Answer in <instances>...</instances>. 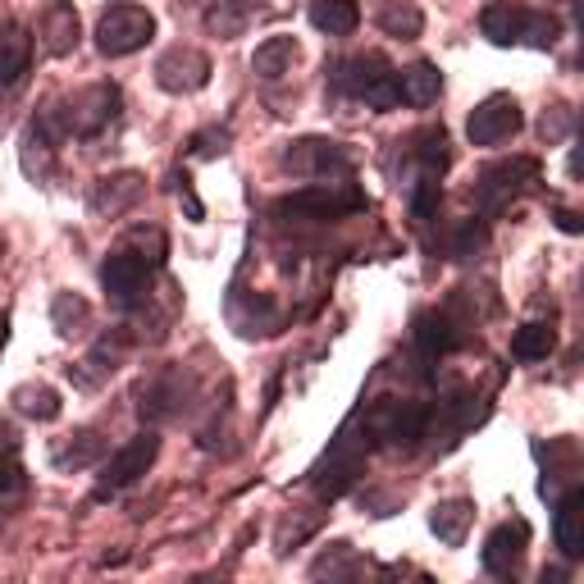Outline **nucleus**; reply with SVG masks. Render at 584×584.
<instances>
[{
	"label": "nucleus",
	"instance_id": "4be33fe9",
	"mask_svg": "<svg viewBox=\"0 0 584 584\" xmlns=\"http://www.w3.org/2000/svg\"><path fill=\"white\" fill-rule=\"evenodd\" d=\"M580 502H584V498H580V489H571V493L557 502V521H553L557 549H562L571 562L584 553V534H580V516H584V512H580Z\"/></svg>",
	"mask_w": 584,
	"mask_h": 584
},
{
	"label": "nucleus",
	"instance_id": "4468645a",
	"mask_svg": "<svg viewBox=\"0 0 584 584\" xmlns=\"http://www.w3.org/2000/svg\"><path fill=\"white\" fill-rule=\"evenodd\" d=\"M142 192H146V178L133 174V170L110 174V178H96V187H92V211H96V215H120V211H129V206L142 197Z\"/></svg>",
	"mask_w": 584,
	"mask_h": 584
},
{
	"label": "nucleus",
	"instance_id": "6e6552de",
	"mask_svg": "<svg viewBox=\"0 0 584 584\" xmlns=\"http://www.w3.org/2000/svg\"><path fill=\"white\" fill-rule=\"evenodd\" d=\"M211 55L197 51V47H174L165 51L161 60H155V83H161L165 92L174 96H192V92H202L211 83Z\"/></svg>",
	"mask_w": 584,
	"mask_h": 584
},
{
	"label": "nucleus",
	"instance_id": "f704fd0d",
	"mask_svg": "<svg viewBox=\"0 0 584 584\" xmlns=\"http://www.w3.org/2000/svg\"><path fill=\"white\" fill-rule=\"evenodd\" d=\"M0 457H19V434L10 424H0Z\"/></svg>",
	"mask_w": 584,
	"mask_h": 584
},
{
	"label": "nucleus",
	"instance_id": "4c0bfd02",
	"mask_svg": "<svg viewBox=\"0 0 584 584\" xmlns=\"http://www.w3.org/2000/svg\"><path fill=\"white\" fill-rule=\"evenodd\" d=\"M543 584H566V575L562 571H543Z\"/></svg>",
	"mask_w": 584,
	"mask_h": 584
},
{
	"label": "nucleus",
	"instance_id": "72a5a7b5",
	"mask_svg": "<svg viewBox=\"0 0 584 584\" xmlns=\"http://www.w3.org/2000/svg\"><path fill=\"white\" fill-rule=\"evenodd\" d=\"M23 489V471H19V461L14 457H0V498Z\"/></svg>",
	"mask_w": 584,
	"mask_h": 584
},
{
	"label": "nucleus",
	"instance_id": "aec40b11",
	"mask_svg": "<svg viewBox=\"0 0 584 584\" xmlns=\"http://www.w3.org/2000/svg\"><path fill=\"white\" fill-rule=\"evenodd\" d=\"M407 146H411L416 165H420V178H439L452 165V151H448V133L443 129H420V133H411Z\"/></svg>",
	"mask_w": 584,
	"mask_h": 584
},
{
	"label": "nucleus",
	"instance_id": "ea45409f",
	"mask_svg": "<svg viewBox=\"0 0 584 584\" xmlns=\"http://www.w3.org/2000/svg\"><path fill=\"white\" fill-rule=\"evenodd\" d=\"M416 584H434V580H416Z\"/></svg>",
	"mask_w": 584,
	"mask_h": 584
},
{
	"label": "nucleus",
	"instance_id": "f03ea898",
	"mask_svg": "<svg viewBox=\"0 0 584 584\" xmlns=\"http://www.w3.org/2000/svg\"><path fill=\"white\" fill-rule=\"evenodd\" d=\"M329 83L342 92V96H357L366 101L370 110H398V69L388 64L379 51H366V55H347L329 69Z\"/></svg>",
	"mask_w": 584,
	"mask_h": 584
},
{
	"label": "nucleus",
	"instance_id": "f8f14e48",
	"mask_svg": "<svg viewBox=\"0 0 584 584\" xmlns=\"http://www.w3.org/2000/svg\"><path fill=\"white\" fill-rule=\"evenodd\" d=\"M37 42H42L47 55L64 60L78 51V42H83V23H78V10L69 6V0H51L47 14L37 19Z\"/></svg>",
	"mask_w": 584,
	"mask_h": 584
},
{
	"label": "nucleus",
	"instance_id": "bb28decb",
	"mask_svg": "<svg viewBox=\"0 0 584 584\" xmlns=\"http://www.w3.org/2000/svg\"><path fill=\"white\" fill-rule=\"evenodd\" d=\"M165 252H170V243H165V233H161V228H133V233H129V256H137L146 269H151V265H161Z\"/></svg>",
	"mask_w": 584,
	"mask_h": 584
},
{
	"label": "nucleus",
	"instance_id": "20e7f679",
	"mask_svg": "<svg viewBox=\"0 0 584 584\" xmlns=\"http://www.w3.org/2000/svg\"><path fill=\"white\" fill-rule=\"evenodd\" d=\"M155 457H161V434H155V430L133 434L120 452H114V457L105 461L101 484H96V502H105L110 493H124L129 484H137V480L151 471V465H155Z\"/></svg>",
	"mask_w": 584,
	"mask_h": 584
},
{
	"label": "nucleus",
	"instance_id": "f257e3e1",
	"mask_svg": "<svg viewBox=\"0 0 584 584\" xmlns=\"http://www.w3.org/2000/svg\"><path fill=\"white\" fill-rule=\"evenodd\" d=\"M114 114H120V88H114V83H96L88 92H78L69 101L51 105L32 129L47 133V137H96L114 120Z\"/></svg>",
	"mask_w": 584,
	"mask_h": 584
},
{
	"label": "nucleus",
	"instance_id": "f3484780",
	"mask_svg": "<svg viewBox=\"0 0 584 584\" xmlns=\"http://www.w3.org/2000/svg\"><path fill=\"white\" fill-rule=\"evenodd\" d=\"M28 64H32V37H28V28L6 23V28H0V88H14L19 78L28 73Z\"/></svg>",
	"mask_w": 584,
	"mask_h": 584
},
{
	"label": "nucleus",
	"instance_id": "a211bd4d",
	"mask_svg": "<svg viewBox=\"0 0 584 584\" xmlns=\"http://www.w3.org/2000/svg\"><path fill=\"white\" fill-rule=\"evenodd\" d=\"M310 28H320L325 37H352L361 23L357 0H310Z\"/></svg>",
	"mask_w": 584,
	"mask_h": 584
},
{
	"label": "nucleus",
	"instance_id": "39448f33",
	"mask_svg": "<svg viewBox=\"0 0 584 584\" xmlns=\"http://www.w3.org/2000/svg\"><path fill=\"white\" fill-rule=\"evenodd\" d=\"M539 183V161H530V155H516V161H498L480 174L475 183V202L484 215H498L508 202H516L521 192H530Z\"/></svg>",
	"mask_w": 584,
	"mask_h": 584
},
{
	"label": "nucleus",
	"instance_id": "ddd939ff",
	"mask_svg": "<svg viewBox=\"0 0 584 584\" xmlns=\"http://www.w3.org/2000/svg\"><path fill=\"white\" fill-rule=\"evenodd\" d=\"M484 37L493 47H525V28H530V10L525 6H512V0H493L480 19Z\"/></svg>",
	"mask_w": 584,
	"mask_h": 584
},
{
	"label": "nucleus",
	"instance_id": "a878e982",
	"mask_svg": "<svg viewBox=\"0 0 584 584\" xmlns=\"http://www.w3.org/2000/svg\"><path fill=\"white\" fill-rule=\"evenodd\" d=\"M553 347H557L553 325H525V329H516V338H512V357H516V361H549Z\"/></svg>",
	"mask_w": 584,
	"mask_h": 584
},
{
	"label": "nucleus",
	"instance_id": "7c9ffc66",
	"mask_svg": "<svg viewBox=\"0 0 584 584\" xmlns=\"http://www.w3.org/2000/svg\"><path fill=\"white\" fill-rule=\"evenodd\" d=\"M439 197H443L439 178H420V183L411 187V215H416V219H430V215L439 211Z\"/></svg>",
	"mask_w": 584,
	"mask_h": 584
},
{
	"label": "nucleus",
	"instance_id": "473e14b6",
	"mask_svg": "<svg viewBox=\"0 0 584 584\" xmlns=\"http://www.w3.org/2000/svg\"><path fill=\"white\" fill-rule=\"evenodd\" d=\"M480 247H484V219H465L457 228V238H452V256L465 260V256H475Z\"/></svg>",
	"mask_w": 584,
	"mask_h": 584
},
{
	"label": "nucleus",
	"instance_id": "b1692460",
	"mask_svg": "<svg viewBox=\"0 0 584 584\" xmlns=\"http://www.w3.org/2000/svg\"><path fill=\"white\" fill-rule=\"evenodd\" d=\"M51 325H55V334H60V338L83 334V329L92 325V306H88V297H78V293H60V297L51 301Z\"/></svg>",
	"mask_w": 584,
	"mask_h": 584
},
{
	"label": "nucleus",
	"instance_id": "9d476101",
	"mask_svg": "<svg viewBox=\"0 0 584 584\" xmlns=\"http://www.w3.org/2000/svg\"><path fill=\"white\" fill-rule=\"evenodd\" d=\"M284 170L301 174V178H320V174H352V155H347L338 142L325 137H301L284 151Z\"/></svg>",
	"mask_w": 584,
	"mask_h": 584
},
{
	"label": "nucleus",
	"instance_id": "0eeeda50",
	"mask_svg": "<svg viewBox=\"0 0 584 584\" xmlns=\"http://www.w3.org/2000/svg\"><path fill=\"white\" fill-rule=\"evenodd\" d=\"M352 211H366V197L357 187H306V192H293L275 206V215H293V219H342Z\"/></svg>",
	"mask_w": 584,
	"mask_h": 584
},
{
	"label": "nucleus",
	"instance_id": "1a4fd4ad",
	"mask_svg": "<svg viewBox=\"0 0 584 584\" xmlns=\"http://www.w3.org/2000/svg\"><path fill=\"white\" fill-rule=\"evenodd\" d=\"M525 549H530V525L525 521H502L489 539H484V571L493 580H516L525 566Z\"/></svg>",
	"mask_w": 584,
	"mask_h": 584
},
{
	"label": "nucleus",
	"instance_id": "cd10ccee",
	"mask_svg": "<svg viewBox=\"0 0 584 584\" xmlns=\"http://www.w3.org/2000/svg\"><path fill=\"white\" fill-rule=\"evenodd\" d=\"M557 37H562V23H557L553 14H539V10H530L525 47H534V51H549V47H557Z\"/></svg>",
	"mask_w": 584,
	"mask_h": 584
},
{
	"label": "nucleus",
	"instance_id": "58836bf2",
	"mask_svg": "<svg viewBox=\"0 0 584 584\" xmlns=\"http://www.w3.org/2000/svg\"><path fill=\"white\" fill-rule=\"evenodd\" d=\"M0 256H6V233H0Z\"/></svg>",
	"mask_w": 584,
	"mask_h": 584
},
{
	"label": "nucleus",
	"instance_id": "dca6fc26",
	"mask_svg": "<svg viewBox=\"0 0 584 584\" xmlns=\"http://www.w3.org/2000/svg\"><path fill=\"white\" fill-rule=\"evenodd\" d=\"M457 342H461V329L448 310H424V316H416V347L424 357H448Z\"/></svg>",
	"mask_w": 584,
	"mask_h": 584
},
{
	"label": "nucleus",
	"instance_id": "c85d7f7f",
	"mask_svg": "<svg viewBox=\"0 0 584 584\" xmlns=\"http://www.w3.org/2000/svg\"><path fill=\"white\" fill-rule=\"evenodd\" d=\"M101 452H105V443L92 430H83V434H78V443H69V452L55 448V465H92Z\"/></svg>",
	"mask_w": 584,
	"mask_h": 584
},
{
	"label": "nucleus",
	"instance_id": "9b49d317",
	"mask_svg": "<svg viewBox=\"0 0 584 584\" xmlns=\"http://www.w3.org/2000/svg\"><path fill=\"white\" fill-rule=\"evenodd\" d=\"M146 284H151V269L137 256H129V252L105 256V265H101V288H105V297L114 306H137L142 293H146Z\"/></svg>",
	"mask_w": 584,
	"mask_h": 584
},
{
	"label": "nucleus",
	"instance_id": "c9c22d12",
	"mask_svg": "<svg viewBox=\"0 0 584 584\" xmlns=\"http://www.w3.org/2000/svg\"><path fill=\"white\" fill-rule=\"evenodd\" d=\"M557 224H562V233H580V219L571 211H557Z\"/></svg>",
	"mask_w": 584,
	"mask_h": 584
},
{
	"label": "nucleus",
	"instance_id": "6ab92c4d",
	"mask_svg": "<svg viewBox=\"0 0 584 584\" xmlns=\"http://www.w3.org/2000/svg\"><path fill=\"white\" fill-rule=\"evenodd\" d=\"M297 55H301L297 51V37H269V42L256 47L252 69H256V78H265V83H279L284 73H293Z\"/></svg>",
	"mask_w": 584,
	"mask_h": 584
},
{
	"label": "nucleus",
	"instance_id": "c756f323",
	"mask_svg": "<svg viewBox=\"0 0 584 584\" xmlns=\"http://www.w3.org/2000/svg\"><path fill=\"white\" fill-rule=\"evenodd\" d=\"M224 151H228V129H206V133H197L187 142L192 161H215V155H224Z\"/></svg>",
	"mask_w": 584,
	"mask_h": 584
},
{
	"label": "nucleus",
	"instance_id": "e433bc0d",
	"mask_svg": "<svg viewBox=\"0 0 584 584\" xmlns=\"http://www.w3.org/2000/svg\"><path fill=\"white\" fill-rule=\"evenodd\" d=\"M6 338H10V316L0 310V347H6Z\"/></svg>",
	"mask_w": 584,
	"mask_h": 584
},
{
	"label": "nucleus",
	"instance_id": "2f4dec72",
	"mask_svg": "<svg viewBox=\"0 0 584 584\" xmlns=\"http://www.w3.org/2000/svg\"><path fill=\"white\" fill-rule=\"evenodd\" d=\"M206 23H211L219 37H238V32H243V23H247V14H243V10H233L228 0H219V6H211V10H206Z\"/></svg>",
	"mask_w": 584,
	"mask_h": 584
},
{
	"label": "nucleus",
	"instance_id": "393cba45",
	"mask_svg": "<svg viewBox=\"0 0 584 584\" xmlns=\"http://www.w3.org/2000/svg\"><path fill=\"white\" fill-rule=\"evenodd\" d=\"M14 407L28 416V420H55L60 416V393L55 388H47V383H23V388H14Z\"/></svg>",
	"mask_w": 584,
	"mask_h": 584
},
{
	"label": "nucleus",
	"instance_id": "2eb2a0df",
	"mask_svg": "<svg viewBox=\"0 0 584 584\" xmlns=\"http://www.w3.org/2000/svg\"><path fill=\"white\" fill-rule=\"evenodd\" d=\"M439 92H443V73H439V64H430V60H416V64H407V69L398 73V101H407V105H416V110L434 105Z\"/></svg>",
	"mask_w": 584,
	"mask_h": 584
},
{
	"label": "nucleus",
	"instance_id": "7ed1b4c3",
	"mask_svg": "<svg viewBox=\"0 0 584 584\" xmlns=\"http://www.w3.org/2000/svg\"><path fill=\"white\" fill-rule=\"evenodd\" d=\"M151 37H155V14L151 10H142V6H114L96 23V51L105 60H124V55L142 51Z\"/></svg>",
	"mask_w": 584,
	"mask_h": 584
},
{
	"label": "nucleus",
	"instance_id": "5701e85b",
	"mask_svg": "<svg viewBox=\"0 0 584 584\" xmlns=\"http://www.w3.org/2000/svg\"><path fill=\"white\" fill-rule=\"evenodd\" d=\"M379 28L388 37H398V42H416V37L424 32V14L411 6V0H388V6L379 10Z\"/></svg>",
	"mask_w": 584,
	"mask_h": 584
},
{
	"label": "nucleus",
	"instance_id": "412c9836",
	"mask_svg": "<svg viewBox=\"0 0 584 584\" xmlns=\"http://www.w3.org/2000/svg\"><path fill=\"white\" fill-rule=\"evenodd\" d=\"M430 530L448 543V549H461V543H465V530H471V502H465V498L439 502V508L430 512Z\"/></svg>",
	"mask_w": 584,
	"mask_h": 584
},
{
	"label": "nucleus",
	"instance_id": "423d86ee",
	"mask_svg": "<svg viewBox=\"0 0 584 584\" xmlns=\"http://www.w3.org/2000/svg\"><path fill=\"white\" fill-rule=\"evenodd\" d=\"M521 129H525L521 101L508 96V92L484 96V101L471 110V120H465V137H471V146H502V142H512Z\"/></svg>",
	"mask_w": 584,
	"mask_h": 584
}]
</instances>
